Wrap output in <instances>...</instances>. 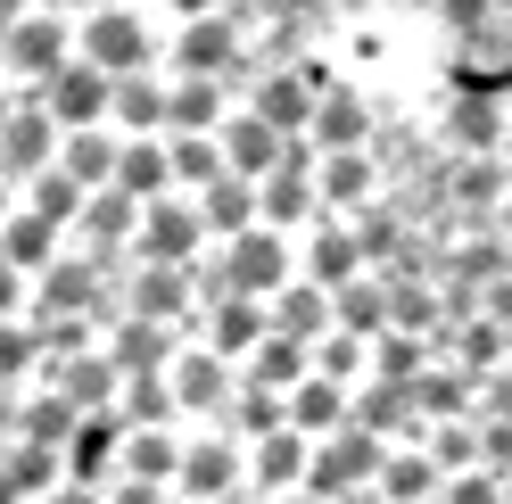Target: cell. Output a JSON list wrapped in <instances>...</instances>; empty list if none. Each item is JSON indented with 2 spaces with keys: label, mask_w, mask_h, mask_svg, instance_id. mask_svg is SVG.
Returning a JSON list of instances; mask_svg holds the SVG:
<instances>
[{
  "label": "cell",
  "mask_w": 512,
  "mask_h": 504,
  "mask_svg": "<svg viewBox=\"0 0 512 504\" xmlns=\"http://www.w3.org/2000/svg\"><path fill=\"white\" fill-rule=\"evenodd\" d=\"M496 224H504V232H512V191H504V207H496Z\"/></svg>",
  "instance_id": "cell-58"
},
{
  "label": "cell",
  "mask_w": 512,
  "mask_h": 504,
  "mask_svg": "<svg viewBox=\"0 0 512 504\" xmlns=\"http://www.w3.org/2000/svg\"><path fill=\"white\" fill-rule=\"evenodd\" d=\"M389 447H397V438H380V430H364V422H347V430H331V438H314V471H306V488L323 496V504L356 496V488L380 480Z\"/></svg>",
  "instance_id": "cell-3"
},
{
  "label": "cell",
  "mask_w": 512,
  "mask_h": 504,
  "mask_svg": "<svg viewBox=\"0 0 512 504\" xmlns=\"http://www.w3.org/2000/svg\"><path fill=\"white\" fill-rule=\"evenodd\" d=\"M166 100L174 83H157V67L116 75V133H166Z\"/></svg>",
  "instance_id": "cell-36"
},
{
  "label": "cell",
  "mask_w": 512,
  "mask_h": 504,
  "mask_svg": "<svg viewBox=\"0 0 512 504\" xmlns=\"http://www.w3.org/2000/svg\"><path fill=\"white\" fill-rule=\"evenodd\" d=\"M265 331H273V306H265V298H248V290H223V298H207V323H199V339H207V348H223L232 364H240V356H248Z\"/></svg>",
  "instance_id": "cell-16"
},
{
  "label": "cell",
  "mask_w": 512,
  "mask_h": 504,
  "mask_svg": "<svg viewBox=\"0 0 512 504\" xmlns=\"http://www.w3.org/2000/svg\"><path fill=\"white\" fill-rule=\"evenodd\" d=\"M504 166H512V133H504Z\"/></svg>",
  "instance_id": "cell-61"
},
{
  "label": "cell",
  "mask_w": 512,
  "mask_h": 504,
  "mask_svg": "<svg viewBox=\"0 0 512 504\" xmlns=\"http://www.w3.org/2000/svg\"><path fill=\"white\" fill-rule=\"evenodd\" d=\"M240 34L248 25L232 9H207V17H182V34H174V75H248V58H240Z\"/></svg>",
  "instance_id": "cell-7"
},
{
  "label": "cell",
  "mask_w": 512,
  "mask_h": 504,
  "mask_svg": "<svg viewBox=\"0 0 512 504\" xmlns=\"http://www.w3.org/2000/svg\"><path fill=\"white\" fill-rule=\"evenodd\" d=\"M116 157H124V133L116 124H67V141H58V166H67L75 182H116Z\"/></svg>",
  "instance_id": "cell-32"
},
{
  "label": "cell",
  "mask_w": 512,
  "mask_h": 504,
  "mask_svg": "<svg viewBox=\"0 0 512 504\" xmlns=\"http://www.w3.org/2000/svg\"><path fill=\"white\" fill-rule=\"evenodd\" d=\"M281 281H298V232H281V224H248L199 257V298H223V290L273 298Z\"/></svg>",
  "instance_id": "cell-1"
},
{
  "label": "cell",
  "mask_w": 512,
  "mask_h": 504,
  "mask_svg": "<svg viewBox=\"0 0 512 504\" xmlns=\"http://www.w3.org/2000/svg\"><path fill=\"white\" fill-rule=\"evenodd\" d=\"M306 372H314V339H298V331H265L240 356V381H265V389H298Z\"/></svg>",
  "instance_id": "cell-28"
},
{
  "label": "cell",
  "mask_w": 512,
  "mask_h": 504,
  "mask_svg": "<svg viewBox=\"0 0 512 504\" xmlns=\"http://www.w3.org/2000/svg\"><path fill=\"white\" fill-rule=\"evenodd\" d=\"M207 248H215V232L199 215V191H166V199L141 207V232H133V257L141 265H199Z\"/></svg>",
  "instance_id": "cell-2"
},
{
  "label": "cell",
  "mask_w": 512,
  "mask_h": 504,
  "mask_svg": "<svg viewBox=\"0 0 512 504\" xmlns=\"http://www.w3.org/2000/svg\"><path fill=\"white\" fill-rule=\"evenodd\" d=\"M273 504H323V496H314V488H290V496H273Z\"/></svg>",
  "instance_id": "cell-55"
},
{
  "label": "cell",
  "mask_w": 512,
  "mask_h": 504,
  "mask_svg": "<svg viewBox=\"0 0 512 504\" xmlns=\"http://www.w3.org/2000/svg\"><path fill=\"white\" fill-rule=\"evenodd\" d=\"M42 504H108V488H100V480H58Z\"/></svg>",
  "instance_id": "cell-50"
},
{
  "label": "cell",
  "mask_w": 512,
  "mask_h": 504,
  "mask_svg": "<svg viewBox=\"0 0 512 504\" xmlns=\"http://www.w3.org/2000/svg\"><path fill=\"white\" fill-rule=\"evenodd\" d=\"M25 372H42V323L34 314H9L0 323V381L25 389Z\"/></svg>",
  "instance_id": "cell-44"
},
{
  "label": "cell",
  "mask_w": 512,
  "mask_h": 504,
  "mask_svg": "<svg viewBox=\"0 0 512 504\" xmlns=\"http://www.w3.org/2000/svg\"><path fill=\"white\" fill-rule=\"evenodd\" d=\"M83 58H100L108 75H133V67H149L157 50H149V25L108 0V9H83Z\"/></svg>",
  "instance_id": "cell-10"
},
{
  "label": "cell",
  "mask_w": 512,
  "mask_h": 504,
  "mask_svg": "<svg viewBox=\"0 0 512 504\" xmlns=\"http://www.w3.org/2000/svg\"><path fill=\"white\" fill-rule=\"evenodd\" d=\"M9 314H34V273L17 257H0V323H9Z\"/></svg>",
  "instance_id": "cell-47"
},
{
  "label": "cell",
  "mask_w": 512,
  "mask_h": 504,
  "mask_svg": "<svg viewBox=\"0 0 512 504\" xmlns=\"http://www.w3.org/2000/svg\"><path fill=\"white\" fill-rule=\"evenodd\" d=\"M479 463H496L512 480V422H479Z\"/></svg>",
  "instance_id": "cell-49"
},
{
  "label": "cell",
  "mask_w": 512,
  "mask_h": 504,
  "mask_svg": "<svg viewBox=\"0 0 512 504\" xmlns=\"http://www.w3.org/2000/svg\"><path fill=\"white\" fill-rule=\"evenodd\" d=\"M124 414H133V422H190L182 414V389H174V364L166 372H124Z\"/></svg>",
  "instance_id": "cell-38"
},
{
  "label": "cell",
  "mask_w": 512,
  "mask_h": 504,
  "mask_svg": "<svg viewBox=\"0 0 512 504\" xmlns=\"http://www.w3.org/2000/svg\"><path fill=\"white\" fill-rule=\"evenodd\" d=\"M422 447L446 463V471H471L479 463V414H455V422H430L422 430Z\"/></svg>",
  "instance_id": "cell-45"
},
{
  "label": "cell",
  "mask_w": 512,
  "mask_h": 504,
  "mask_svg": "<svg viewBox=\"0 0 512 504\" xmlns=\"http://www.w3.org/2000/svg\"><path fill=\"white\" fill-rule=\"evenodd\" d=\"M182 348H190V331L182 323H157V314H124V323H108V356L124 372H166Z\"/></svg>",
  "instance_id": "cell-13"
},
{
  "label": "cell",
  "mask_w": 512,
  "mask_h": 504,
  "mask_svg": "<svg viewBox=\"0 0 512 504\" xmlns=\"http://www.w3.org/2000/svg\"><path fill=\"white\" fill-rule=\"evenodd\" d=\"M223 157H232V174L265 182L281 157H290V133H281L273 116H256V108H232V116H223Z\"/></svg>",
  "instance_id": "cell-18"
},
{
  "label": "cell",
  "mask_w": 512,
  "mask_h": 504,
  "mask_svg": "<svg viewBox=\"0 0 512 504\" xmlns=\"http://www.w3.org/2000/svg\"><path fill=\"white\" fill-rule=\"evenodd\" d=\"M455 364H471V372H496V364H512V323H496V314H471V323L455 331V348H446Z\"/></svg>",
  "instance_id": "cell-41"
},
{
  "label": "cell",
  "mask_w": 512,
  "mask_h": 504,
  "mask_svg": "<svg viewBox=\"0 0 512 504\" xmlns=\"http://www.w3.org/2000/svg\"><path fill=\"white\" fill-rule=\"evenodd\" d=\"M58 141H67V124L50 116L42 83H17V116H9V133H0V174L25 191L42 166H58Z\"/></svg>",
  "instance_id": "cell-5"
},
{
  "label": "cell",
  "mask_w": 512,
  "mask_h": 504,
  "mask_svg": "<svg viewBox=\"0 0 512 504\" xmlns=\"http://www.w3.org/2000/svg\"><path fill=\"white\" fill-rule=\"evenodd\" d=\"M223 91L232 75H174V100H166V133H223Z\"/></svg>",
  "instance_id": "cell-30"
},
{
  "label": "cell",
  "mask_w": 512,
  "mask_h": 504,
  "mask_svg": "<svg viewBox=\"0 0 512 504\" xmlns=\"http://www.w3.org/2000/svg\"><path fill=\"white\" fill-rule=\"evenodd\" d=\"M298 273H314V281H356L364 273V240H356V215H323V224H306L298 232Z\"/></svg>",
  "instance_id": "cell-11"
},
{
  "label": "cell",
  "mask_w": 512,
  "mask_h": 504,
  "mask_svg": "<svg viewBox=\"0 0 512 504\" xmlns=\"http://www.w3.org/2000/svg\"><path fill=\"white\" fill-rule=\"evenodd\" d=\"M488 314H496V323H512V273H504V281H488Z\"/></svg>",
  "instance_id": "cell-51"
},
{
  "label": "cell",
  "mask_w": 512,
  "mask_h": 504,
  "mask_svg": "<svg viewBox=\"0 0 512 504\" xmlns=\"http://www.w3.org/2000/svg\"><path fill=\"white\" fill-rule=\"evenodd\" d=\"M438 504H504V471L496 463H471V471H446Z\"/></svg>",
  "instance_id": "cell-46"
},
{
  "label": "cell",
  "mask_w": 512,
  "mask_h": 504,
  "mask_svg": "<svg viewBox=\"0 0 512 504\" xmlns=\"http://www.w3.org/2000/svg\"><path fill=\"white\" fill-rule=\"evenodd\" d=\"M422 504H438V496H422Z\"/></svg>",
  "instance_id": "cell-63"
},
{
  "label": "cell",
  "mask_w": 512,
  "mask_h": 504,
  "mask_svg": "<svg viewBox=\"0 0 512 504\" xmlns=\"http://www.w3.org/2000/svg\"><path fill=\"white\" fill-rule=\"evenodd\" d=\"M42 9H83V0H42Z\"/></svg>",
  "instance_id": "cell-59"
},
{
  "label": "cell",
  "mask_w": 512,
  "mask_h": 504,
  "mask_svg": "<svg viewBox=\"0 0 512 504\" xmlns=\"http://www.w3.org/2000/svg\"><path fill=\"white\" fill-rule=\"evenodd\" d=\"M430 356H438V339L430 331H405V323H389L372 339V372H389V381H422Z\"/></svg>",
  "instance_id": "cell-39"
},
{
  "label": "cell",
  "mask_w": 512,
  "mask_h": 504,
  "mask_svg": "<svg viewBox=\"0 0 512 504\" xmlns=\"http://www.w3.org/2000/svg\"><path fill=\"white\" fill-rule=\"evenodd\" d=\"M0 42H9V75H17V83H50V75H58V67H67V58L83 50V17H67V9H42V0H34V9H25V17H17Z\"/></svg>",
  "instance_id": "cell-4"
},
{
  "label": "cell",
  "mask_w": 512,
  "mask_h": 504,
  "mask_svg": "<svg viewBox=\"0 0 512 504\" xmlns=\"http://www.w3.org/2000/svg\"><path fill=\"white\" fill-rule=\"evenodd\" d=\"M323 149H372V108H364V91H347V83H331L323 91V108H314V124H306Z\"/></svg>",
  "instance_id": "cell-34"
},
{
  "label": "cell",
  "mask_w": 512,
  "mask_h": 504,
  "mask_svg": "<svg viewBox=\"0 0 512 504\" xmlns=\"http://www.w3.org/2000/svg\"><path fill=\"white\" fill-rule=\"evenodd\" d=\"M17 199H25V191H17L9 174H0V224H9V215H17Z\"/></svg>",
  "instance_id": "cell-52"
},
{
  "label": "cell",
  "mask_w": 512,
  "mask_h": 504,
  "mask_svg": "<svg viewBox=\"0 0 512 504\" xmlns=\"http://www.w3.org/2000/svg\"><path fill=\"white\" fill-rule=\"evenodd\" d=\"M504 504H512V480H504Z\"/></svg>",
  "instance_id": "cell-62"
},
{
  "label": "cell",
  "mask_w": 512,
  "mask_h": 504,
  "mask_svg": "<svg viewBox=\"0 0 512 504\" xmlns=\"http://www.w3.org/2000/svg\"><path fill=\"white\" fill-rule=\"evenodd\" d=\"M314 372H331V381L356 389L364 372H372V339H364V331H347V323H331L323 339H314Z\"/></svg>",
  "instance_id": "cell-42"
},
{
  "label": "cell",
  "mask_w": 512,
  "mask_h": 504,
  "mask_svg": "<svg viewBox=\"0 0 512 504\" xmlns=\"http://www.w3.org/2000/svg\"><path fill=\"white\" fill-rule=\"evenodd\" d=\"M83 199H91V182H75L67 166H42L34 182H25V207H42V215H58V224L75 232V215H83Z\"/></svg>",
  "instance_id": "cell-43"
},
{
  "label": "cell",
  "mask_w": 512,
  "mask_h": 504,
  "mask_svg": "<svg viewBox=\"0 0 512 504\" xmlns=\"http://www.w3.org/2000/svg\"><path fill=\"white\" fill-rule=\"evenodd\" d=\"M339 504H389V496H380V488H356V496H339Z\"/></svg>",
  "instance_id": "cell-56"
},
{
  "label": "cell",
  "mask_w": 512,
  "mask_h": 504,
  "mask_svg": "<svg viewBox=\"0 0 512 504\" xmlns=\"http://www.w3.org/2000/svg\"><path fill=\"white\" fill-rule=\"evenodd\" d=\"M265 306H273V331H298V339H323V331L339 323V298H331V281H314V273L281 281V290H273Z\"/></svg>",
  "instance_id": "cell-24"
},
{
  "label": "cell",
  "mask_w": 512,
  "mask_h": 504,
  "mask_svg": "<svg viewBox=\"0 0 512 504\" xmlns=\"http://www.w3.org/2000/svg\"><path fill=\"white\" fill-rule=\"evenodd\" d=\"M42 100H50V116L58 124H116V75L100 67V58H67L50 83H42Z\"/></svg>",
  "instance_id": "cell-8"
},
{
  "label": "cell",
  "mask_w": 512,
  "mask_h": 504,
  "mask_svg": "<svg viewBox=\"0 0 512 504\" xmlns=\"http://www.w3.org/2000/svg\"><path fill=\"white\" fill-rule=\"evenodd\" d=\"M42 381H58V389L83 405V414H100V405H116V397H124V364L108 356V339H100V348H83V356H67V364H50Z\"/></svg>",
  "instance_id": "cell-20"
},
{
  "label": "cell",
  "mask_w": 512,
  "mask_h": 504,
  "mask_svg": "<svg viewBox=\"0 0 512 504\" xmlns=\"http://www.w3.org/2000/svg\"><path fill=\"white\" fill-rule=\"evenodd\" d=\"M290 422H298L306 438H331V430L356 422V389L331 381V372H306V381L290 389Z\"/></svg>",
  "instance_id": "cell-26"
},
{
  "label": "cell",
  "mask_w": 512,
  "mask_h": 504,
  "mask_svg": "<svg viewBox=\"0 0 512 504\" xmlns=\"http://www.w3.org/2000/svg\"><path fill=\"white\" fill-rule=\"evenodd\" d=\"M67 248H75V232L58 224V215L25 207V199H17V215H9V224H0V257H17L25 273H42L50 257H67Z\"/></svg>",
  "instance_id": "cell-21"
},
{
  "label": "cell",
  "mask_w": 512,
  "mask_h": 504,
  "mask_svg": "<svg viewBox=\"0 0 512 504\" xmlns=\"http://www.w3.org/2000/svg\"><path fill=\"white\" fill-rule=\"evenodd\" d=\"M116 182H124L133 199H166V191H174V141H166V133H124Z\"/></svg>",
  "instance_id": "cell-31"
},
{
  "label": "cell",
  "mask_w": 512,
  "mask_h": 504,
  "mask_svg": "<svg viewBox=\"0 0 512 504\" xmlns=\"http://www.w3.org/2000/svg\"><path fill=\"white\" fill-rule=\"evenodd\" d=\"M306 471H314V438H306L298 422L248 447V488H256V496H290V488H306Z\"/></svg>",
  "instance_id": "cell-12"
},
{
  "label": "cell",
  "mask_w": 512,
  "mask_h": 504,
  "mask_svg": "<svg viewBox=\"0 0 512 504\" xmlns=\"http://www.w3.org/2000/svg\"><path fill=\"white\" fill-rule=\"evenodd\" d=\"M199 215H207V232L215 240H232L248 224H265V182L256 174H215L207 191H199Z\"/></svg>",
  "instance_id": "cell-23"
},
{
  "label": "cell",
  "mask_w": 512,
  "mask_h": 504,
  "mask_svg": "<svg viewBox=\"0 0 512 504\" xmlns=\"http://www.w3.org/2000/svg\"><path fill=\"white\" fill-rule=\"evenodd\" d=\"M248 108H256V116H273L281 133H306L314 108H323V91L298 75V58H281V67H265V75L248 83Z\"/></svg>",
  "instance_id": "cell-15"
},
{
  "label": "cell",
  "mask_w": 512,
  "mask_h": 504,
  "mask_svg": "<svg viewBox=\"0 0 512 504\" xmlns=\"http://www.w3.org/2000/svg\"><path fill=\"white\" fill-rule=\"evenodd\" d=\"M323 182H314V166H273L265 174V224L281 232H306V224H323Z\"/></svg>",
  "instance_id": "cell-22"
},
{
  "label": "cell",
  "mask_w": 512,
  "mask_h": 504,
  "mask_svg": "<svg viewBox=\"0 0 512 504\" xmlns=\"http://www.w3.org/2000/svg\"><path fill=\"white\" fill-rule=\"evenodd\" d=\"M356 422L380 430V438H422V397H413V381H389V372H364L356 381Z\"/></svg>",
  "instance_id": "cell-14"
},
{
  "label": "cell",
  "mask_w": 512,
  "mask_h": 504,
  "mask_svg": "<svg viewBox=\"0 0 512 504\" xmlns=\"http://www.w3.org/2000/svg\"><path fill=\"white\" fill-rule=\"evenodd\" d=\"M174 389H182V414L190 422H215L223 405L240 397V364L223 348H207V339H190V348L174 356Z\"/></svg>",
  "instance_id": "cell-9"
},
{
  "label": "cell",
  "mask_w": 512,
  "mask_h": 504,
  "mask_svg": "<svg viewBox=\"0 0 512 504\" xmlns=\"http://www.w3.org/2000/svg\"><path fill=\"white\" fill-rule=\"evenodd\" d=\"M9 116H17V91H0V133H9Z\"/></svg>",
  "instance_id": "cell-57"
},
{
  "label": "cell",
  "mask_w": 512,
  "mask_h": 504,
  "mask_svg": "<svg viewBox=\"0 0 512 504\" xmlns=\"http://www.w3.org/2000/svg\"><path fill=\"white\" fill-rule=\"evenodd\" d=\"M215 422L232 430V438H248V447H256V438H273V430H290V389H265V381H240V397L223 405Z\"/></svg>",
  "instance_id": "cell-35"
},
{
  "label": "cell",
  "mask_w": 512,
  "mask_h": 504,
  "mask_svg": "<svg viewBox=\"0 0 512 504\" xmlns=\"http://www.w3.org/2000/svg\"><path fill=\"white\" fill-rule=\"evenodd\" d=\"M174 488H182V504H223V496H240V488H248V438H232L223 422H215L207 438H190Z\"/></svg>",
  "instance_id": "cell-6"
},
{
  "label": "cell",
  "mask_w": 512,
  "mask_h": 504,
  "mask_svg": "<svg viewBox=\"0 0 512 504\" xmlns=\"http://www.w3.org/2000/svg\"><path fill=\"white\" fill-rule=\"evenodd\" d=\"M504 133H512L504 91L463 83V91H455V116H446V141H455V149H504Z\"/></svg>",
  "instance_id": "cell-25"
},
{
  "label": "cell",
  "mask_w": 512,
  "mask_h": 504,
  "mask_svg": "<svg viewBox=\"0 0 512 504\" xmlns=\"http://www.w3.org/2000/svg\"><path fill=\"white\" fill-rule=\"evenodd\" d=\"M182 447H190V438L174 422H133V438H124V471H141V480H174Z\"/></svg>",
  "instance_id": "cell-37"
},
{
  "label": "cell",
  "mask_w": 512,
  "mask_h": 504,
  "mask_svg": "<svg viewBox=\"0 0 512 504\" xmlns=\"http://www.w3.org/2000/svg\"><path fill=\"white\" fill-rule=\"evenodd\" d=\"M422 397V422H455V414H479V372L455 364V356H430V372L413 381Z\"/></svg>",
  "instance_id": "cell-29"
},
{
  "label": "cell",
  "mask_w": 512,
  "mask_h": 504,
  "mask_svg": "<svg viewBox=\"0 0 512 504\" xmlns=\"http://www.w3.org/2000/svg\"><path fill=\"white\" fill-rule=\"evenodd\" d=\"M0 504H34V496H25V488L9 480V463H0Z\"/></svg>",
  "instance_id": "cell-53"
},
{
  "label": "cell",
  "mask_w": 512,
  "mask_h": 504,
  "mask_svg": "<svg viewBox=\"0 0 512 504\" xmlns=\"http://www.w3.org/2000/svg\"><path fill=\"white\" fill-rule=\"evenodd\" d=\"M372 488L389 496V504H422V496H438V488H446V463H438V455L422 447V438H397Z\"/></svg>",
  "instance_id": "cell-27"
},
{
  "label": "cell",
  "mask_w": 512,
  "mask_h": 504,
  "mask_svg": "<svg viewBox=\"0 0 512 504\" xmlns=\"http://www.w3.org/2000/svg\"><path fill=\"white\" fill-rule=\"evenodd\" d=\"M182 17H207V9H232V0H174Z\"/></svg>",
  "instance_id": "cell-54"
},
{
  "label": "cell",
  "mask_w": 512,
  "mask_h": 504,
  "mask_svg": "<svg viewBox=\"0 0 512 504\" xmlns=\"http://www.w3.org/2000/svg\"><path fill=\"white\" fill-rule=\"evenodd\" d=\"M83 430V405L58 389V381H42V389H25L17 397V438H42V447H67V438Z\"/></svg>",
  "instance_id": "cell-33"
},
{
  "label": "cell",
  "mask_w": 512,
  "mask_h": 504,
  "mask_svg": "<svg viewBox=\"0 0 512 504\" xmlns=\"http://www.w3.org/2000/svg\"><path fill=\"white\" fill-rule=\"evenodd\" d=\"M314 182H323V207L331 215H356L364 199H380V149H323Z\"/></svg>",
  "instance_id": "cell-19"
},
{
  "label": "cell",
  "mask_w": 512,
  "mask_h": 504,
  "mask_svg": "<svg viewBox=\"0 0 512 504\" xmlns=\"http://www.w3.org/2000/svg\"><path fill=\"white\" fill-rule=\"evenodd\" d=\"M166 141H174V191H207L215 174H232L223 133H166Z\"/></svg>",
  "instance_id": "cell-40"
},
{
  "label": "cell",
  "mask_w": 512,
  "mask_h": 504,
  "mask_svg": "<svg viewBox=\"0 0 512 504\" xmlns=\"http://www.w3.org/2000/svg\"><path fill=\"white\" fill-rule=\"evenodd\" d=\"M0 83H9V42H0Z\"/></svg>",
  "instance_id": "cell-60"
},
{
  "label": "cell",
  "mask_w": 512,
  "mask_h": 504,
  "mask_svg": "<svg viewBox=\"0 0 512 504\" xmlns=\"http://www.w3.org/2000/svg\"><path fill=\"white\" fill-rule=\"evenodd\" d=\"M479 422H512V364L479 372Z\"/></svg>",
  "instance_id": "cell-48"
},
{
  "label": "cell",
  "mask_w": 512,
  "mask_h": 504,
  "mask_svg": "<svg viewBox=\"0 0 512 504\" xmlns=\"http://www.w3.org/2000/svg\"><path fill=\"white\" fill-rule=\"evenodd\" d=\"M141 207H149V199H133L124 182H100V191L83 199V215H75V248H133Z\"/></svg>",
  "instance_id": "cell-17"
}]
</instances>
